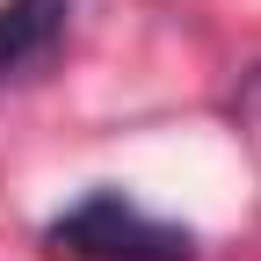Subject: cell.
I'll use <instances>...</instances> for the list:
<instances>
[{
    "instance_id": "1",
    "label": "cell",
    "mask_w": 261,
    "mask_h": 261,
    "mask_svg": "<svg viewBox=\"0 0 261 261\" xmlns=\"http://www.w3.org/2000/svg\"><path fill=\"white\" fill-rule=\"evenodd\" d=\"M44 247L58 261H196V240L181 225L138 211L123 189H94L80 196L65 218H51Z\"/></svg>"
},
{
    "instance_id": "2",
    "label": "cell",
    "mask_w": 261,
    "mask_h": 261,
    "mask_svg": "<svg viewBox=\"0 0 261 261\" xmlns=\"http://www.w3.org/2000/svg\"><path fill=\"white\" fill-rule=\"evenodd\" d=\"M73 0H0V87L37 80L65 44Z\"/></svg>"
}]
</instances>
